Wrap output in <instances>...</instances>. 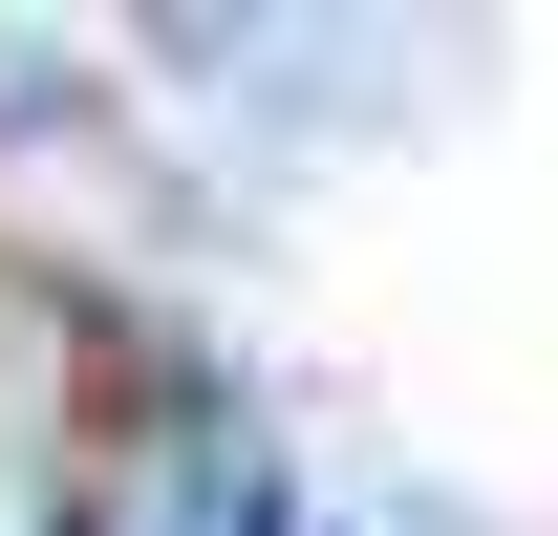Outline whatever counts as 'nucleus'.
Segmentation results:
<instances>
[{"label":"nucleus","mask_w":558,"mask_h":536,"mask_svg":"<svg viewBox=\"0 0 558 536\" xmlns=\"http://www.w3.org/2000/svg\"><path fill=\"white\" fill-rule=\"evenodd\" d=\"M65 536H301V494H279V451H258L215 387H130L108 429H86Z\"/></svg>","instance_id":"obj_1"}]
</instances>
